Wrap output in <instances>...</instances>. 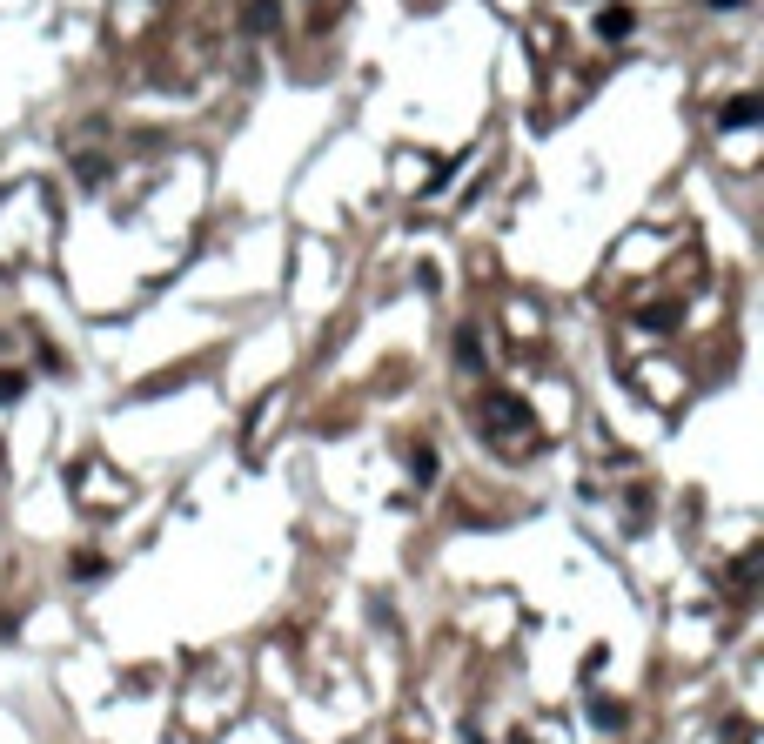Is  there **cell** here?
Listing matches in <instances>:
<instances>
[{
	"label": "cell",
	"instance_id": "cell-1",
	"mask_svg": "<svg viewBox=\"0 0 764 744\" xmlns=\"http://www.w3.org/2000/svg\"><path fill=\"white\" fill-rule=\"evenodd\" d=\"M758 114H764V101H758V94H738V101H731V108L718 114V128H751Z\"/></svg>",
	"mask_w": 764,
	"mask_h": 744
},
{
	"label": "cell",
	"instance_id": "cell-2",
	"mask_svg": "<svg viewBox=\"0 0 764 744\" xmlns=\"http://www.w3.org/2000/svg\"><path fill=\"white\" fill-rule=\"evenodd\" d=\"M597 34H610V41L630 34V7H604V14H597Z\"/></svg>",
	"mask_w": 764,
	"mask_h": 744
},
{
	"label": "cell",
	"instance_id": "cell-3",
	"mask_svg": "<svg viewBox=\"0 0 764 744\" xmlns=\"http://www.w3.org/2000/svg\"><path fill=\"white\" fill-rule=\"evenodd\" d=\"M21 389H27L21 369H0V403H21Z\"/></svg>",
	"mask_w": 764,
	"mask_h": 744
},
{
	"label": "cell",
	"instance_id": "cell-4",
	"mask_svg": "<svg viewBox=\"0 0 764 744\" xmlns=\"http://www.w3.org/2000/svg\"><path fill=\"white\" fill-rule=\"evenodd\" d=\"M248 27L269 34V27H275V0H255V7H248Z\"/></svg>",
	"mask_w": 764,
	"mask_h": 744
},
{
	"label": "cell",
	"instance_id": "cell-5",
	"mask_svg": "<svg viewBox=\"0 0 764 744\" xmlns=\"http://www.w3.org/2000/svg\"><path fill=\"white\" fill-rule=\"evenodd\" d=\"M456 356L470 362V369H476V362H483V342H476V329H463V342H456Z\"/></svg>",
	"mask_w": 764,
	"mask_h": 744
},
{
	"label": "cell",
	"instance_id": "cell-6",
	"mask_svg": "<svg viewBox=\"0 0 764 744\" xmlns=\"http://www.w3.org/2000/svg\"><path fill=\"white\" fill-rule=\"evenodd\" d=\"M470 744H483V731H470Z\"/></svg>",
	"mask_w": 764,
	"mask_h": 744
},
{
	"label": "cell",
	"instance_id": "cell-7",
	"mask_svg": "<svg viewBox=\"0 0 764 744\" xmlns=\"http://www.w3.org/2000/svg\"><path fill=\"white\" fill-rule=\"evenodd\" d=\"M724 7H738V0H724Z\"/></svg>",
	"mask_w": 764,
	"mask_h": 744
}]
</instances>
